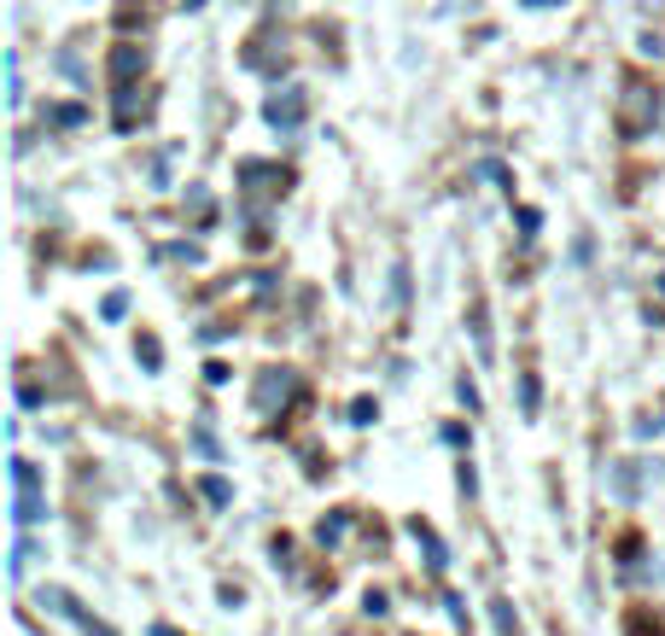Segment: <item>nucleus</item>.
Returning <instances> with one entry per match:
<instances>
[{
  "label": "nucleus",
  "mask_w": 665,
  "mask_h": 636,
  "mask_svg": "<svg viewBox=\"0 0 665 636\" xmlns=\"http://www.w3.org/2000/svg\"><path fill=\"white\" fill-rule=\"evenodd\" d=\"M659 123V94L648 76H631L625 88H619V129L625 135H648Z\"/></svg>",
  "instance_id": "nucleus-1"
},
{
  "label": "nucleus",
  "mask_w": 665,
  "mask_h": 636,
  "mask_svg": "<svg viewBox=\"0 0 665 636\" xmlns=\"http://www.w3.org/2000/svg\"><path fill=\"white\" fill-rule=\"evenodd\" d=\"M293 392H298V374H293V368H263V374H257V409H263V415L286 409L281 398H293Z\"/></svg>",
  "instance_id": "nucleus-2"
},
{
  "label": "nucleus",
  "mask_w": 665,
  "mask_h": 636,
  "mask_svg": "<svg viewBox=\"0 0 665 636\" xmlns=\"http://www.w3.org/2000/svg\"><path fill=\"white\" fill-rule=\"evenodd\" d=\"M41 602H48L53 613H65V619H76V625H82V630H88V636H117V630H112L106 619H94V613H88V607H82L76 596H65V590H41Z\"/></svg>",
  "instance_id": "nucleus-3"
},
{
  "label": "nucleus",
  "mask_w": 665,
  "mask_h": 636,
  "mask_svg": "<svg viewBox=\"0 0 665 636\" xmlns=\"http://www.w3.org/2000/svg\"><path fill=\"white\" fill-rule=\"evenodd\" d=\"M268 123H275V129H298L304 123V88L298 82H286L281 94H268Z\"/></svg>",
  "instance_id": "nucleus-4"
},
{
  "label": "nucleus",
  "mask_w": 665,
  "mask_h": 636,
  "mask_svg": "<svg viewBox=\"0 0 665 636\" xmlns=\"http://www.w3.org/2000/svg\"><path fill=\"white\" fill-rule=\"evenodd\" d=\"M409 531L421 538V549H426V566H432V572H444V566H450V555H444L439 531H432V526H421V520H409Z\"/></svg>",
  "instance_id": "nucleus-5"
},
{
  "label": "nucleus",
  "mask_w": 665,
  "mask_h": 636,
  "mask_svg": "<svg viewBox=\"0 0 665 636\" xmlns=\"http://www.w3.org/2000/svg\"><path fill=\"white\" fill-rule=\"evenodd\" d=\"M490 625H496V636H519V613L496 596V602H490Z\"/></svg>",
  "instance_id": "nucleus-6"
},
{
  "label": "nucleus",
  "mask_w": 665,
  "mask_h": 636,
  "mask_svg": "<svg viewBox=\"0 0 665 636\" xmlns=\"http://www.w3.org/2000/svg\"><path fill=\"white\" fill-rule=\"evenodd\" d=\"M345 531H350V515H345V508H339V515H327V520L316 526V538H321V543L332 549V543H339V538H345Z\"/></svg>",
  "instance_id": "nucleus-7"
},
{
  "label": "nucleus",
  "mask_w": 665,
  "mask_h": 636,
  "mask_svg": "<svg viewBox=\"0 0 665 636\" xmlns=\"http://www.w3.org/2000/svg\"><path fill=\"white\" fill-rule=\"evenodd\" d=\"M613 490H619V502H636V467L631 462L613 467Z\"/></svg>",
  "instance_id": "nucleus-8"
},
{
  "label": "nucleus",
  "mask_w": 665,
  "mask_h": 636,
  "mask_svg": "<svg viewBox=\"0 0 665 636\" xmlns=\"http://www.w3.org/2000/svg\"><path fill=\"white\" fill-rule=\"evenodd\" d=\"M199 490H204V502H211V508H228V497H234V490H228V479H204Z\"/></svg>",
  "instance_id": "nucleus-9"
},
{
  "label": "nucleus",
  "mask_w": 665,
  "mask_h": 636,
  "mask_svg": "<svg viewBox=\"0 0 665 636\" xmlns=\"http://www.w3.org/2000/svg\"><path fill=\"white\" fill-rule=\"evenodd\" d=\"M99 316H106V321H123V316H129V298H123V293H112L106 304H99Z\"/></svg>",
  "instance_id": "nucleus-10"
},
{
  "label": "nucleus",
  "mask_w": 665,
  "mask_h": 636,
  "mask_svg": "<svg viewBox=\"0 0 665 636\" xmlns=\"http://www.w3.org/2000/svg\"><path fill=\"white\" fill-rule=\"evenodd\" d=\"M519 398H526V403H519V409H526V415H537V380H531V374L519 380Z\"/></svg>",
  "instance_id": "nucleus-11"
},
{
  "label": "nucleus",
  "mask_w": 665,
  "mask_h": 636,
  "mask_svg": "<svg viewBox=\"0 0 665 636\" xmlns=\"http://www.w3.org/2000/svg\"><path fill=\"white\" fill-rule=\"evenodd\" d=\"M391 298H398V304L409 298V275H403V269H391Z\"/></svg>",
  "instance_id": "nucleus-12"
},
{
  "label": "nucleus",
  "mask_w": 665,
  "mask_h": 636,
  "mask_svg": "<svg viewBox=\"0 0 665 636\" xmlns=\"http://www.w3.org/2000/svg\"><path fill=\"white\" fill-rule=\"evenodd\" d=\"M526 7H555V0H526Z\"/></svg>",
  "instance_id": "nucleus-13"
}]
</instances>
